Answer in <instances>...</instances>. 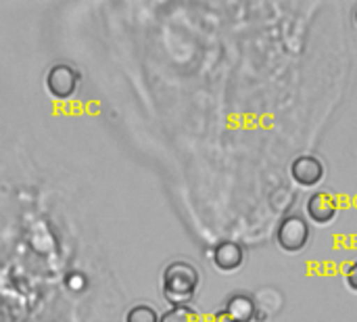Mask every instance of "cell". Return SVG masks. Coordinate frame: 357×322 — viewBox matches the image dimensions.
I'll return each mask as SVG.
<instances>
[{"label":"cell","instance_id":"6da1fadb","mask_svg":"<svg viewBox=\"0 0 357 322\" xmlns=\"http://www.w3.org/2000/svg\"><path fill=\"white\" fill-rule=\"evenodd\" d=\"M199 285H201L199 270L190 262H184V260H176V262L167 264V268L163 270V277H161L163 298L172 306H188V302H192Z\"/></svg>","mask_w":357,"mask_h":322},{"label":"cell","instance_id":"7a4b0ae2","mask_svg":"<svg viewBox=\"0 0 357 322\" xmlns=\"http://www.w3.org/2000/svg\"><path fill=\"white\" fill-rule=\"evenodd\" d=\"M310 222L297 214L284 216L276 228V243L282 251L287 254H299L307 247L310 243Z\"/></svg>","mask_w":357,"mask_h":322},{"label":"cell","instance_id":"3957f363","mask_svg":"<svg viewBox=\"0 0 357 322\" xmlns=\"http://www.w3.org/2000/svg\"><path fill=\"white\" fill-rule=\"evenodd\" d=\"M77 71L71 65L59 63L46 73V88L54 98H69L77 88Z\"/></svg>","mask_w":357,"mask_h":322},{"label":"cell","instance_id":"277c9868","mask_svg":"<svg viewBox=\"0 0 357 322\" xmlns=\"http://www.w3.org/2000/svg\"><path fill=\"white\" fill-rule=\"evenodd\" d=\"M291 178L299 186H316L324 178V163L314 155H299L291 166Z\"/></svg>","mask_w":357,"mask_h":322},{"label":"cell","instance_id":"5b68a950","mask_svg":"<svg viewBox=\"0 0 357 322\" xmlns=\"http://www.w3.org/2000/svg\"><path fill=\"white\" fill-rule=\"evenodd\" d=\"M305 212L310 216V220L314 224H331L335 218H337V212H339V203L337 199L326 193V191H318L314 195H310L307 203H305Z\"/></svg>","mask_w":357,"mask_h":322},{"label":"cell","instance_id":"8992f818","mask_svg":"<svg viewBox=\"0 0 357 322\" xmlns=\"http://www.w3.org/2000/svg\"><path fill=\"white\" fill-rule=\"evenodd\" d=\"M211 260L218 270L222 272H234L245 262V249L234 241H222L213 247Z\"/></svg>","mask_w":357,"mask_h":322},{"label":"cell","instance_id":"52a82bcc","mask_svg":"<svg viewBox=\"0 0 357 322\" xmlns=\"http://www.w3.org/2000/svg\"><path fill=\"white\" fill-rule=\"evenodd\" d=\"M236 322H253L257 316V306L253 302V298L245 295V293H236L226 302L224 308Z\"/></svg>","mask_w":357,"mask_h":322},{"label":"cell","instance_id":"ba28073f","mask_svg":"<svg viewBox=\"0 0 357 322\" xmlns=\"http://www.w3.org/2000/svg\"><path fill=\"white\" fill-rule=\"evenodd\" d=\"M159 322H201V316L190 306H172L159 316Z\"/></svg>","mask_w":357,"mask_h":322},{"label":"cell","instance_id":"9c48e42d","mask_svg":"<svg viewBox=\"0 0 357 322\" xmlns=\"http://www.w3.org/2000/svg\"><path fill=\"white\" fill-rule=\"evenodd\" d=\"M126 322H159V314L153 306L140 304V306H134L128 310Z\"/></svg>","mask_w":357,"mask_h":322},{"label":"cell","instance_id":"30bf717a","mask_svg":"<svg viewBox=\"0 0 357 322\" xmlns=\"http://www.w3.org/2000/svg\"><path fill=\"white\" fill-rule=\"evenodd\" d=\"M345 283L351 291L357 293V260L354 264H349V268L345 270Z\"/></svg>","mask_w":357,"mask_h":322},{"label":"cell","instance_id":"8fae6325","mask_svg":"<svg viewBox=\"0 0 357 322\" xmlns=\"http://www.w3.org/2000/svg\"><path fill=\"white\" fill-rule=\"evenodd\" d=\"M209 322H236L224 308L222 310H218V312H213V316L209 319Z\"/></svg>","mask_w":357,"mask_h":322},{"label":"cell","instance_id":"7c38bea8","mask_svg":"<svg viewBox=\"0 0 357 322\" xmlns=\"http://www.w3.org/2000/svg\"><path fill=\"white\" fill-rule=\"evenodd\" d=\"M354 19H356V25H357V8H356V13H354Z\"/></svg>","mask_w":357,"mask_h":322}]
</instances>
